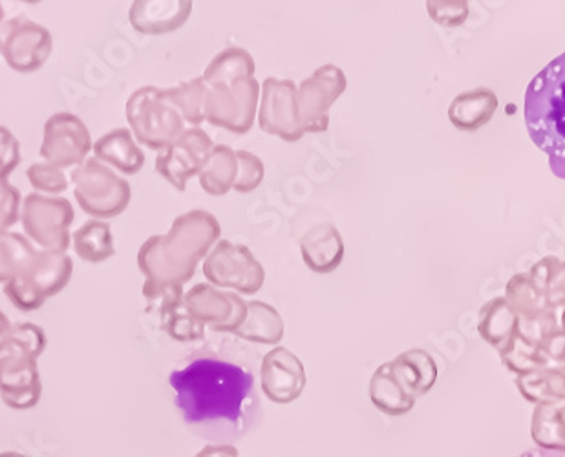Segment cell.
Masks as SVG:
<instances>
[{"label": "cell", "mask_w": 565, "mask_h": 457, "mask_svg": "<svg viewBox=\"0 0 565 457\" xmlns=\"http://www.w3.org/2000/svg\"><path fill=\"white\" fill-rule=\"evenodd\" d=\"M99 158L110 161L114 166L128 174L138 172L143 166V155L134 145L127 130H116L107 138H103L96 147Z\"/></svg>", "instance_id": "obj_27"}, {"label": "cell", "mask_w": 565, "mask_h": 457, "mask_svg": "<svg viewBox=\"0 0 565 457\" xmlns=\"http://www.w3.org/2000/svg\"><path fill=\"white\" fill-rule=\"evenodd\" d=\"M347 74L335 64L315 70L299 86L300 121L306 134H320L330 127V108L347 92Z\"/></svg>", "instance_id": "obj_7"}, {"label": "cell", "mask_w": 565, "mask_h": 457, "mask_svg": "<svg viewBox=\"0 0 565 457\" xmlns=\"http://www.w3.org/2000/svg\"><path fill=\"white\" fill-rule=\"evenodd\" d=\"M128 119L139 141L152 149L174 144L183 134L182 110L172 99L171 91L145 88L128 103Z\"/></svg>", "instance_id": "obj_4"}, {"label": "cell", "mask_w": 565, "mask_h": 457, "mask_svg": "<svg viewBox=\"0 0 565 457\" xmlns=\"http://www.w3.org/2000/svg\"><path fill=\"white\" fill-rule=\"evenodd\" d=\"M238 176V158L235 150L227 145H214L207 166L200 172L203 191L211 196H225L235 185Z\"/></svg>", "instance_id": "obj_21"}, {"label": "cell", "mask_w": 565, "mask_h": 457, "mask_svg": "<svg viewBox=\"0 0 565 457\" xmlns=\"http://www.w3.org/2000/svg\"><path fill=\"white\" fill-rule=\"evenodd\" d=\"M262 392L275 404L299 400L306 389L305 364L294 351L277 346L264 355L260 368Z\"/></svg>", "instance_id": "obj_11"}, {"label": "cell", "mask_w": 565, "mask_h": 457, "mask_svg": "<svg viewBox=\"0 0 565 457\" xmlns=\"http://www.w3.org/2000/svg\"><path fill=\"white\" fill-rule=\"evenodd\" d=\"M397 383L403 386L406 394L417 400L428 394L438 381V364L434 357L425 350L403 351L401 355L390 361Z\"/></svg>", "instance_id": "obj_13"}, {"label": "cell", "mask_w": 565, "mask_h": 457, "mask_svg": "<svg viewBox=\"0 0 565 457\" xmlns=\"http://www.w3.org/2000/svg\"><path fill=\"white\" fill-rule=\"evenodd\" d=\"M262 86L255 77L231 85L209 86L205 97V121L233 134H247L255 125Z\"/></svg>", "instance_id": "obj_6"}, {"label": "cell", "mask_w": 565, "mask_h": 457, "mask_svg": "<svg viewBox=\"0 0 565 457\" xmlns=\"http://www.w3.org/2000/svg\"><path fill=\"white\" fill-rule=\"evenodd\" d=\"M540 348L555 366H565V331L561 326L545 337Z\"/></svg>", "instance_id": "obj_32"}, {"label": "cell", "mask_w": 565, "mask_h": 457, "mask_svg": "<svg viewBox=\"0 0 565 457\" xmlns=\"http://www.w3.org/2000/svg\"><path fill=\"white\" fill-rule=\"evenodd\" d=\"M297 96L299 88L291 79L267 77L262 83L258 125L264 132L277 136L288 144L305 138Z\"/></svg>", "instance_id": "obj_8"}, {"label": "cell", "mask_w": 565, "mask_h": 457, "mask_svg": "<svg viewBox=\"0 0 565 457\" xmlns=\"http://www.w3.org/2000/svg\"><path fill=\"white\" fill-rule=\"evenodd\" d=\"M196 457H241V454L231 445H209L200 450Z\"/></svg>", "instance_id": "obj_33"}, {"label": "cell", "mask_w": 565, "mask_h": 457, "mask_svg": "<svg viewBox=\"0 0 565 457\" xmlns=\"http://www.w3.org/2000/svg\"><path fill=\"white\" fill-rule=\"evenodd\" d=\"M203 275L209 284L236 289L242 295H255L266 280V272L247 245L220 240L203 262Z\"/></svg>", "instance_id": "obj_5"}, {"label": "cell", "mask_w": 565, "mask_h": 457, "mask_svg": "<svg viewBox=\"0 0 565 457\" xmlns=\"http://www.w3.org/2000/svg\"><path fill=\"white\" fill-rule=\"evenodd\" d=\"M236 158H238V176H236L233 189L241 194H247L260 187L266 169H264L260 158L247 150H236Z\"/></svg>", "instance_id": "obj_30"}, {"label": "cell", "mask_w": 565, "mask_h": 457, "mask_svg": "<svg viewBox=\"0 0 565 457\" xmlns=\"http://www.w3.org/2000/svg\"><path fill=\"white\" fill-rule=\"evenodd\" d=\"M531 436L542 450L565 454V403L536 404Z\"/></svg>", "instance_id": "obj_20"}, {"label": "cell", "mask_w": 565, "mask_h": 457, "mask_svg": "<svg viewBox=\"0 0 565 457\" xmlns=\"http://www.w3.org/2000/svg\"><path fill=\"white\" fill-rule=\"evenodd\" d=\"M523 117L533 144L550 156L551 171L565 180V52L529 83Z\"/></svg>", "instance_id": "obj_3"}, {"label": "cell", "mask_w": 565, "mask_h": 457, "mask_svg": "<svg viewBox=\"0 0 565 457\" xmlns=\"http://www.w3.org/2000/svg\"><path fill=\"white\" fill-rule=\"evenodd\" d=\"M427 10L439 26H461L469 17V4L465 0H430Z\"/></svg>", "instance_id": "obj_31"}, {"label": "cell", "mask_w": 565, "mask_h": 457, "mask_svg": "<svg viewBox=\"0 0 565 457\" xmlns=\"http://www.w3.org/2000/svg\"><path fill=\"white\" fill-rule=\"evenodd\" d=\"M516 386L529 403H565V366H550L516 378Z\"/></svg>", "instance_id": "obj_23"}, {"label": "cell", "mask_w": 565, "mask_h": 457, "mask_svg": "<svg viewBox=\"0 0 565 457\" xmlns=\"http://www.w3.org/2000/svg\"><path fill=\"white\" fill-rule=\"evenodd\" d=\"M498 353L502 357L503 366L509 372L516 373L518 378L540 372V370L550 368L551 364L544 350L536 342L529 341L527 337H523L520 330L516 331V336L512 337L509 344Z\"/></svg>", "instance_id": "obj_26"}, {"label": "cell", "mask_w": 565, "mask_h": 457, "mask_svg": "<svg viewBox=\"0 0 565 457\" xmlns=\"http://www.w3.org/2000/svg\"><path fill=\"white\" fill-rule=\"evenodd\" d=\"M300 253L311 272L328 275L341 266L344 258V242L337 227L331 224H320L311 227L302 236Z\"/></svg>", "instance_id": "obj_12"}, {"label": "cell", "mask_w": 565, "mask_h": 457, "mask_svg": "<svg viewBox=\"0 0 565 457\" xmlns=\"http://www.w3.org/2000/svg\"><path fill=\"white\" fill-rule=\"evenodd\" d=\"M505 298L520 317V322H529V320L540 319L545 313H551L544 295L539 291V287L534 286L527 273L514 275L507 283Z\"/></svg>", "instance_id": "obj_25"}, {"label": "cell", "mask_w": 565, "mask_h": 457, "mask_svg": "<svg viewBox=\"0 0 565 457\" xmlns=\"http://www.w3.org/2000/svg\"><path fill=\"white\" fill-rule=\"evenodd\" d=\"M166 300L163 315H166L167 333L180 342L202 341L205 336V325L183 300L182 286L169 287Z\"/></svg>", "instance_id": "obj_19"}, {"label": "cell", "mask_w": 565, "mask_h": 457, "mask_svg": "<svg viewBox=\"0 0 565 457\" xmlns=\"http://www.w3.org/2000/svg\"><path fill=\"white\" fill-rule=\"evenodd\" d=\"M520 330V317L507 302L505 297H497L483 304L478 319L481 339L497 351H502Z\"/></svg>", "instance_id": "obj_16"}, {"label": "cell", "mask_w": 565, "mask_h": 457, "mask_svg": "<svg viewBox=\"0 0 565 457\" xmlns=\"http://www.w3.org/2000/svg\"><path fill=\"white\" fill-rule=\"evenodd\" d=\"M189 308L203 325L220 333H235L247 317V302L241 295L220 291L211 284H198L185 297Z\"/></svg>", "instance_id": "obj_10"}, {"label": "cell", "mask_w": 565, "mask_h": 457, "mask_svg": "<svg viewBox=\"0 0 565 457\" xmlns=\"http://www.w3.org/2000/svg\"><path fill=\"white\" fill-rule=\"evenodd\" d=\"M0 457H26V456H22V454H19V453H2V454H0Z\"/></svg>", "instance_id": "obj_35"}, {"label": "cell", "mask_w": 565, "mask_h": 457, "mask_svg": "<svg viewBox=\"0 0 565 457\" xmlns=\"http://www.w3.org/2000/svg\"><path fill=\"white\" fill-rule=\"evenodd\" d=\"M77 249L88 261H105L113 255V236L105 224H88L77 234Z\"/></svg>", "instance_id": "obj_29"}, {"label": "cell", "mask_w": 565, "mask_h": 457, "mask_svg": "<svg viewBox=\"0 0 565 457\" xmlns=\"http://www.w3.org/2000/svg\"><path fill=\"white\" fill-rule=\"evenodd\" d=\"M527 275L544 295L547 308L561 315L565 308V262L558 256H544L529 269Z\"/></svg>", "instance_id": "obj_24"}, {"label": "cell", "mask_w": 565, "mask_h": 457, "mask_svg": "<svg viewBox=\"0 0 565 457\" xmlns=\"http://www.w3.org/2000/svg\"><path fill=\"white\" fill-rule=\"evenodd\" d=\"M192 2L177 0V2H136L130 13L136 30L143 33L174 32L182 28L191 15Z\"/></svg>", "instance_id": "obj_14"}, {"label": "cell", "mask_w": 565, "mask_h": 457, "mask_svg": "<svg viewBox=\"0 0 565 457\" xmlns=\"http://www.w3.org/2000/svg\"><path fill=\"white\" fill-rule=\"evenodd\" d=\"M369 394L375 408L390 417H401L416 406V400L406 394L403 386L397 383L390 362H384L375 370L370 379Z\"/></svg>", "instance_id": "obj_17"}, {"label": "cell", "mask_w": 565, "mask_h": 457, "mask_svg": "<svg viewBox=\"0 0 565 457\" xmlns=\"http://www.w3.org/2000/svg\"><path fill=\"white\" fill-rule=\"evenodd\" d=\"M520 457H565V454L551 453V450H542V448H534V450H527Z\"/></svg>", "instance_id": "obj_34"}, {"label": "cell", "mask_w": 565, "mask_h": 457, "mask_svg": "<svg viewBox=\"0 0 565 457\" xmlns=\"http://www.w3.org/2000/svg\"><path fill=\"white\" fill-rule=\"evenodd\" d=\"M561 328H562V330L565 331V308L562 309V313H561Z\"/></svg>", "instance_id": "obj_36"}, {"label": "cell", "mask_w": 565, "mask_h": 457, "mask_svg": "<svg viewBox=\"0 0 565 457\" xmlns=\"http://www.w3.org/2000/svg\"><path fill=\"white\" fill-rule=\"evenodd\" d=\"M498 110V97L491 88L480 86L454 97L448 107V119L458 130L475 132L486 127Z\"/></svg>", "instance_id": "obj_15"}, {"label": "cell", "mask_w": 565, "mask_h": 457, "mask_svg": "<svg viewBox=\"0 0 565 457\" xmlns=\"http://www.w3.org/2000/svg\"><path fill=\"white\" fill-rule=\"evenodd\" d=\"M255 59L247 50L225 49L220 52L216 57L209 63L207 68L203 72V81L205 85H231L235 81L252 79L255 77Z\"/></svg>", "instance_id": "obj_22"}, {"label": "cell", "mask_w": 565, "mask_h": 457, "mask_svg": "<svg viewBox=\"0 0 565 457\" xmlns=\"http://www.w3.org/2000/svg\"><path fill=\"white\" fill-rule=\"evenodd\" d=\"M214 145L207 132L200 127L183 130L182 136L158 158V171L177 187L178 191L188 189L192 176H200L207 166Z\"/></svg>", "instance_id": "obj_9"}, {"label": "cell", "mask_w": 565, "mask_h": 457, "mask_svg": "<svg viewBox=\"0 0 565 457\" xmlns=\"http://www.w3.org/2000/svg\"><path fill=\"white\" fill-rule=\"evenodd\" d=\"M218 220L207 211H191L172 225L167 236L149 240L139 255V264L149 275L150 286H182L194 277L203 256L218 242Z\"/></svg>", "instance_id": "obj_2"}, {"label": "cell", "mask_w": 565, "mask_h": 457, "mask_svg": "<svg viewBox=\"0 0 565 457\" xmlns=\"http://www.w3.org/2000/svg\"><path fill=\"white\" fill-rule=\"evenodd\" d=\"M169 383L183 419L202 425L211 421H241L255 378L242 366L205 357L172 372Z\"/></svg>", "instance_id": "obj_1"}, {"label": "cell", "mask_w": 565, "mask_h": 457, "mask_svg": "<svg viewBox=\"0 0 565 457\" xmlns=\"http://www.w3.org/2000/svg\"><path fill=\"white\" fill-rule=\"evenodd\" d=\"M209 86L205 85L203 77L182 83L178 88H171V96L177 103L178 108L182 110L185 121L194 127L205 121V97H207Z\"/></svg>", "instance_id": "obj_28"}, {"label": "cell", "mask_w": 565, "mask_h": 457, "mask_svg": "<svg viewBox=\"0 0 565 457\" xmlns=\"http://www.w3.org/2000/svg\"><path fill=\"white\" fill-rule=\"evenodd\" d=\"M255 344H278L284 339V320L277 309L260 300L247 302L244 325L233 333Z\"/></svg>", "instance_id": "obj_18"}]
</instances>
